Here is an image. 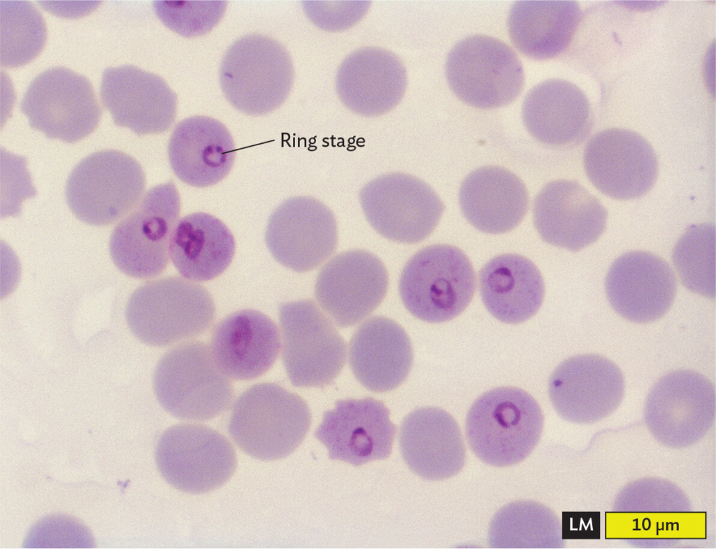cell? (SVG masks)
I'll return each mask as SVG.
<instances>
[{
	"instance_id": "cell-6",
	"label": "cell",
	"mask_w": 716,
	"mask_h": 549,
	"mask_svg": "<svg viewBox=\"0 0 716 549\" xmlns=\"http://www.w3.org/2000/svg\"><path fill=\"white\" fill-rule=\"evenodd\" d=\"M475 274L466 255L448 244H433L415 253L399 282L402 302L415 317L429 323L449 321L471 302Z\"/></svg>"
},
{
	"instance_id": "cell-35",
	"label": "cell",
	"mask_w": 716,
	"mask_h": 549,
	"mask_svg": "<svg viewBox=\"0 0 716 549\" xmlns=\"http://www.w3.org/2000/svg\"><path fill=\"white\" fill-rule=\"evenodd\" d=\"M225 1H157L154 8L170 29L186 37L205 34L221 20Z\"/></svg>"
},
{
	"instance_id": "cell-32",
	"label": "cell",
	"mask_w": 716,
	"mask_h": 549,
	"mask_svg": "<svg viewBox=\"0 0 716 549\" xmlns=\"http://www.w3.org/2000/svg\"><path fill=\"white\" fill-rule=\"evenodd\" d=\"M715 387L703 374L678 369L663 376L649 393L646 413L651 419L697 420L710 418L715 408Z\"/></svg>"
},
{
	"instance_id": "cell-9",
	"label": "cell",
	"mask_w": 716,
	"mask_h": 549,
	"mask_svg": "<svg viewBox=\"0 0 716 549\" xmlns=\"http://www.w3.org/2000/svg\"><path fill=\"white\" fill-rule=\"evenodd\" d=\"M282 358L294 386L323 388L345 365L346 344L332 322L311 300L281 304Z\"/></svg>"
},
{
	"instance_id": "cell-29",
	"label": "cell",
	"mask_w": 716,
	"mask_h": 549,
	"mask_svg": "<svg viewBox=\"0 0 716 549\" xmlns=\"http://www.w3.org/2000/svg\"><path fill=\"white\" fill-rule=\"evenodd\" d=\"M234 237L215 217L203 212L178 220L173 232L169 255L185 278L194 281L211 280L230 265L235 253Z\"/></svg>"
},
{
	"instance_id": "cell-13",
	"label": "cell",
	"mask_w": 716,
	"mask_h": 549,
	"mask_svg": "<svg viewBox=\"0 0 716 549\" xmlns=\"http://www.w3.org/2000/svg\"><path fill=\"white\" fill-rule=\"evenodd\" d=\"M20 110L31 128L69 143L90 135L101 115L90 81L64 67L37 75L24 94Z\"/></svg>"
},
{
	"instance_id": "cell-17",
	"label": "cell",
	"mask_w": 716,
	"mask_h": 549,
	"mask_svg": "<svg viewBox=\"0 0 716 549\" xmlns=\"http://www.w3.org/2000/svg\"><path fill=\"white\" fill-rule=\"evenodd\" d=\"M389 416L384 404L372 397L338 400L324 413L314 434L329 459L359 466L389 456L396 428Z\"/></svg>"
},
{
	"instance_id": "cell-1",
	"label": "cell",
	"mask_w": 716,
	"mask_h": 549,
	"mask_svg": "<svg viewBox=\"0 0 716 549\" xmlns=\"http://www.w3.org/2000/svg\"><path fill=\"white\" fill-rule=\"evenodd\" d=\"M543 414L524 390L499 387L480 395L469 409L465 423L471 451L483 462L498 467L522 462L540 439Z\"/></svg>"
},
{
	"instance_id": "cell-14",
	"label": "cell",
	"mask_w": 716,
	"mask_h": 549,
	"mask_svg": "<svg viewBox=\"0 0 716 549\" xmlns=\"http://www.w3.org/2000/svg\"><path fill=\"white\" fill-rule=\"evenodd\" d=\"M273 257L294 271L312 270L328 259L338 244L332 211L310 196L282 202L271 214L265 233Z\"/></svg>"
},
{
	"instance_id": "cell-5",
	"label": "cell",
	"mask_w": 716,
	"mask_h": 549,
	"mask_svg": "<svg viewBox=\"0 0 716 549\" xmlns=\"http://www.w3.org/2000/svg\"><path fill=\"white\" fill-rule=\"evenodd\" d=\"M293 73L285 48L259 34H247L232 43L219 71L225 98L249 115H265L278 108L289 94Z\"/></svg>"
},
{
	"instance_id": "cell-4",
	"label": "cell",
	"mask_w": 716,
	"mask_h": 549,
	"mask_svg": "<svg viewBox=\"0 0 716 549\" xmlns=\"http://www.w3.org/2000/svg\"><path fill=\"white\" fill-rule=\"evenodd\" d=\"M153 388L160 405L174 417L204 421L229 407L234 390L228 376L204 343L190 341L168 351L159 360Z\"/></svg>"
},
{
	"instance_id": "cell-37",
	"label": "cell",
	"mask_w": 716,
	"mask_h": 549,
	"mask_svg": "<svg viewBox=\"0 0 716 549\" xmlns=\"http://www.w3.org/2000/svg\"><path fill=\"white\" fill-rule=\"evenodd\" d=\"M25 160L20 157L17 168H8L6 165L5 183L2 184V193L5 192L6 203L8 199L13 198V214L17 215L20 210V204L24 199L34 196L36 190L31 184L29 173L26 169Z\"/></svg>"
},
{
	"instance_id": "cell-2",
	"label": "cell",
	"mask_w": 716,
	"mask_h": 549,
	"mask_svg": "<svg viewBox=\"0 0 716 549\" xmlns=\"http://www.w3.org/2000/svg\"><path fill=\"white\" fill-rule=\"evenodd\" d=\"M310 422V409L301 397L278 384L262 383L250 387L237 398L228 430L245 453L272 461L295 451Z\"/></svg>"
},
{
	"instance_id": "cell-7",
	"label": "cell",
	"mask_w": 716,
	"mask_h": 549,
	"mask_svg": "<svg viewBox=\"0 0 716 549\" xmlns=\"http://www.w3.org/2000/svg\"><path fill=\"white\" fill-rule=\"evenodd\" d=\"M145 187L144 172L133 157L114 149L81 160L71 171L66 198L73 214L93 226H106L138 205Z\"/></svg>"
},
{
	"instance_id": "cell-25",
	"label": "cell",
	"mask_w": 716,
	"mask_h": 549,
	"mask_svg": "<svg viewBox=\"0 0 716 549\" xmlns=\"http://www.w3.org/2000/svg\"><path fill=\"white\" fill-rule=\"evenodd\" d=\"M348 360L353 374L366 389L389 391L407 378L413 354L405 330L393 320L373 316L353 333Z\"/></svg>"
},
{
	"instance_id": "cell-22",
	"label": "cell",
	"mask_w": 716,
	"mask_h": 549,
	"mask_svg": "<svg viewBox=\"0 0 716 549\" xmlns=\"http://www.w3.org/2000/svg\"><path fill=\"white\" fill-rule=\"evenodd\" d=\"M402 457L415 474L430 481L457 474L466 462L462 434L455 419L436 407H422L408 414L400 427Z\"/></svg>"
},
{
	"instance_id": "cell-27",
	"label": "cell",
	"mask_w": 716,
	"mask_h": 549,
	"mask_svg": "<svg viewBox=\"0 0 716 549\" xmlns=\"http://www.w3.org/2000/svg\"><path fill=\"white\" fill-rule=\"evenodd\" d=\"M590 112L585 93L561 79L539 83L527 94L522 105V119L529 133L551 146L581 140L587 132Z\"/></svg>"
},
{
	"instance_id": "cell-23",
	"label": "cell",
	"mask_w": 716,
	"mask_h": 549,
	"mask_svg": "<svg viewBox=\"0 0 716 549\" xmlns=\"http://www.w3.org/2000/svg\"><path fill=\"white\" fill-rule=\"evenodd\" d=\"M280 348V338L275 323L260 312L244 309L217 324L210 349L216 363L228 377L250 380L271 367Z\"/></svg>"
},
{
	"instance_id": "cell-24",
	"label": "cell",
	"mask_w": 716,
	"mask_h": 549,
	"mask_svg": "<svg viewBox=\"0 0 716 549\" xmlns=\"http://www.w3.org/2000/svg\"><path fill=\"white\" fill-rule=\"evenodd\" d=\"M236 149L232 136L220 122L194 116L180 122L168 145L171 168L184 183L208 187L230 172Z\"/></svg>"
},
{
	"instance_id": "cell-18",
	"label": "cell",
	"mask_w": 716,
	"mask_h": 549,
	"mask_svg": "<svg viewBox=\"0 0 716 549\" xmlns=\"http://www.w3.org/2000/svg\"><path fill=\"white\" fill-rule=\"evenodd\" d=\"M605 287L607 298L618 314L631 322L646 323L660 319L671 308L677 281L661 258L633 251L613 263Z\"/></svg>"
},
{
	"instance_id": "cell-21",
	"label": "cell",
	"mask_w": 716,
	"mask_h": 549,
	"mask_svg": "<svg viewBox=\"0 0 716 549\" xmlns=\"http://www.w3.org/2000/svg\"><path fill=\"white\" fill-rule=\"evenodd\" d=\"M534 223L545 242L577 251L592 244L606 227L608 212L579 182L545 184L534 202Z\"/></svg>"
},
{
	"instance_id": "cell-10",
	"label": "cell",
	"mask_w": 716,
	"mask_h": 549,
	"mask_svg": "<svg viewBox=\"0 0 716 549\" xmlns=\"http://www.w3.org/2000/svg\"><path fill=\"white\" fill-rule=\"evenodd\" d=\"M445 75L460 100L482 109L510 103L524 82L523 67L514 50L485 35L470 36L454 45L447 57Z\"/></svg>"
},
{
	"instance_id": "cell-20",
	"label": "cell",
	"mask_w": 716,
	"mask_h": 549,
	"mask_svg": "<svg viewBox=\"0 0 716 549\" xmlns=\"http://www.w3.org/2000/svg\"><path fill=\"white\" fill-rule=\"evenodd\" d=\"M624 379L619 367L596 354L578 355L563 361L548 383L551 403L562 418L581 420L603 416L620 402Z\"/></svg>"
},
{
	"instance_id": "cell-26",
	"label": "cell",
	"mask_w": 716,
	"mask_h": 549,
	"mask_svg": "<svg viewBox=\"0 0 716 549\" xmlns=\"http://www.w3.org/2000/svg\"><path fill=\"white\" fill-rule=\"evenodd\" d=\"M459 202L464 216L475 228L500 234L521 222L529 196L525 185L514 173L498 166H484L464 180Z\"/></svg>"
},
{
	"instance_id": "cell-3",
	"label": "cell",
	"mask_w": 716,
	"mask_h": 549,
	"mask_svg": "<svg viewBox=\"0 0 716 549\" xmlns=\"http://www.w3.org/2000/svg\"><path fill=\"white\" fill-rule=\"evenodd\" d=\"M215 308L202 286L178 277L148 281L130 296L128 327L143 343L164 346L197 336L211 325Z\"/></svg>"
},
{
	"instance_id": "cell-30",
	"label": "cell",
	"mask_w": 716,
	"mask_h": 549,
	"mask_svg": "<svg viewBox=\"0 0 716 549\" xmlns=\"http://www.w3.org/2000/svg\"><path fill=\"white\" fill-rule=\"evenodd\" d=\"M581 15L574 1H515L508 18L509 36L526 56L550 59L568 47Z\"/></svg>"
},
{
	"instance_id": "cell-8",
	"label": "cell",
	"mask_w": 716,
	"mask_h": 549,
	"mask_svg": "<svg viewBox=\"0 0 716 549\" xmlns=\"http://www.w3.org/2000/svg\"><path fill=\"white\" fill-rule=\"evenodd\" d=\"M180 211V195L173 181L151 188L136 210L113 230L109 248L115 266L135 278L160 274L170 258L171 240Z\"/></svg>"
},
{
	"instance_id": "cell-15",
	"label": "cell",
	"mask_w": 716,
	"mask_h": 549,
	"mask_svg": "<svg viewBox=\"0 0 716 549\" xmlns=\"http://www.w3.org/2000/svg\"><path fill=\"white\" fill-rule=\"evenodd\" d=\"M388 284L387 271L378 257L366 250L351 249L323 265L316 278L315 296L334 323L346 328L376 309Z\"/></svg>"
},
{
	"instance_id": "cell-31",
	"label": "cell",
	"mask_w": 716,
	"mask_h": 549,
	"mask_svg": "<svg viewBox=\"0 0 716 549\" xmlns=\"http://www.w3.org/2000/svg\"><path fill=\"white\" fill-rule=\"evenodd\" d=\"M492 548H554L560 545L559 525L547 506L521 500L501 508L489 523Z\"/></svg>"
},
{
	"instance_id": "cell-16",
	"label": "cell",
	"mask_w": 716,
	"mask_h": 549,
	"mask_svg": "<svg viewBox=\"0 0 716 549\" xmlns=\"http://www.w3.org/2000/svg\"><path fill=\"white\" fill-rule=\"evenodd\" d=\"M583 162L593 185L617 200L644 196L658 176L652 147L643 136L625 129H609L593 136L585 148Z\"/></svg>"
},
{
	"instance_id": "cell-19",
	"label": "cell",
	"mask_w": 716,
	"mask_h": 549,
	"mask_svg": "<svg viewBox=\"0 0 716 549\" xmlns=\"http://www.w3.org/2000/svg\"><path fill=\"white\" fill-rule=\"evenodd\" d=\"M100 96L115 124L138 135L165 132L175 121L176 94L159 76L132 65L106 68Z\"/></svg>"
},
{
	"instance_id": "cell-36",
	"label": "cell",
	"mask_w": 716,
	"mask_h": 549,
	"mask_svg": "<svg viewBox=\"0 0 716 549\" xmlns=\"http://www.w3.org/2000/svg\"><path fill=\"white\" fill-rule=\"evenodd\" d=\"M94 541L89 529L77 520L64 515L47 516L29 529L24 548H91Z\"/></svg>"
},
{
	"instance_id": "cell-11",
	"label": "cell",
	"mask_w": 716,
	"mask_h": 549,
	"mask_svg": "<svg viewBox=\"0 0 716 549\" xmlns=\"http://www.w3.org/2000/svg\"><path fill=\"white\" fill-rule=\"evenodd\" d=\"M155 457L164 479L189 494L221 487L236 467V452L229 441L198 424H178L166 429L157 441Z\"/></svg>"
},
{
	"instance_id": "cell-34",
	"label": "cell",
	"mask_w": 716,
	"mask_h": 549,
	"mask_svg": "<svg viewBox=\"0 0 716 549\" xmlns=\"http://www.w3.org/2000/svg\"><path fill=\"white\" fill-rule=\"evenodd\" d=\"M46 37L45 22L29 2L1 1V64L18 67L42 50Z\"/></svg>"
},
{
	"instance_id": "cell-12",
	"label": "cell",
	"mask_w": 716,
	"mask_h": 549,
	"mask_svg": "<svg viewBox=\"0 0 716 549\" xmlns=\"http://www.w3.org/2000/svg\"><path fill=\"white\" fill-rule=\"evenodd\" d=\"M363 212L385 238L415 244L436 227L445 206L432 188L415 176L389 173L367 182L359 191Z\"/></svg>"
},
{
	"instance_id": "cell-33",
	"label": "cell",
	"mask_w": 716,
	"mask_h": 549,
	"mask_svg": "<svg viewBox=\"0 0 716 549\" xmlns=\"http://www.w3.org/2000/svg\"><path fill=\"white\" fill-rule=\"evenodd\" d=\"M715 243L714 224L692 225L678 240L672 254L682 284L710 299L715 298Z\"/></svg>"
},
{
	"instance_id": "cell-28",
	"label": "cell",
	"mask_w": 716,
	"mask_h": 549,
	"mask_svg": "<svg viewBox=\"0 0 716 549\" xmlns=\"http://www.w3.org/2000/svg\"><path fill=\"white\" fill-rule=\"evenodd\" d=\"M479 290L489 313L506 323H520L533 316L543 300L545 287L537 267L513 254L489 260L479 273Z\"/></svg>"
}]
</instances>
